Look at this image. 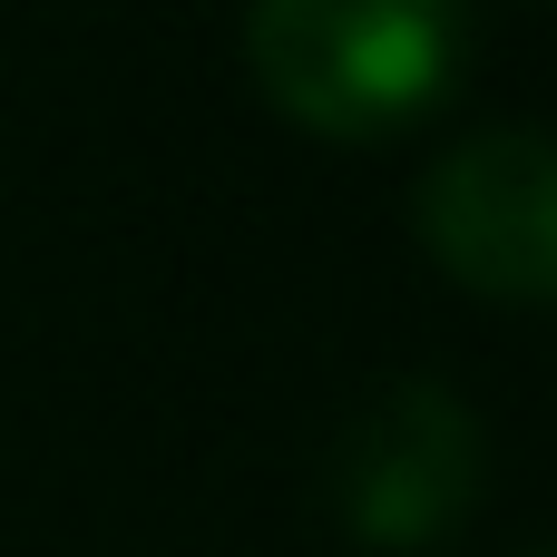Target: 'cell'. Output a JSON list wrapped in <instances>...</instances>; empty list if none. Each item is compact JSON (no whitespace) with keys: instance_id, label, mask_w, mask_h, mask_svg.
<instances>
[{"instance_id":"6da1fadb","label":"cell","mask_w":557,"mask_h":557,"mask_svg":"<svg viewBox=\"0 0 557 557\" xmlns=\"http://www.w3.org/2000/svg\"><path fill=\"white\" fill-rule=\"evenodd\" d=\"M480 59L470 0H245V78L333 147H382L460 98Z\"/></svg>"},{"instance_id":"7a4b0ae2","label":"cell","mask_w":557,"mask_h":557,"mask_svg":"<svg viewBox=\"0 0 557 557\" xmlns=\"http://www.w3.org/2000/svg\"><path fill=\"white\" fill-rule=\"evenodd\" d=\"M323 499H333V529L372 557L450 548L490 499V421L441 372H401L333 431Z\"/></svg>"},{"instance_id":"3957f363","label":"cell","mask_w":557,"mask_h":557,"mask_svg":"<svg viewBox=\"0 0 557 557\" xmlns=\"http://www.w3.org/2000/svg\"><path fill=\"white\" fill-rule=\"evenodd\" d=\"M411 235L460 294L539 313L557 294V147L519 117L450 137L411 186Z\"/></svg>"},{"instance_id":"277c9868","label":"cell","mask_w":557,"mask_h":557,"mask_svg":"<svg viewBox=\"0 0 557 557\" xmlns=\"http://www.w3.org/2000/svg\"><path fill=\"white\" fill-rule=\"evenodd\" d=\"M529 557H548V548H529Z\"/></svg>"}]
</instances>
